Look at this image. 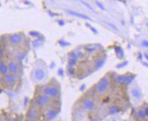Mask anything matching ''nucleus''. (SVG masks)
Returning a JSON list of instances; mask_svg holds the SVG:
<instances>
[{"instance_id":"obj_1","label":"nucleus","mask_w":148,"mask_h":121,"mask_svg":"<svg viewBox=\"0 0 148 121\" xmlns=\"http://www.w3.org/2000/svg\"><path fill=\"white\" fill-rule=\"evenodd\" d=\"M109 86H110L109 79L106 76L103 77L97 85V91L99 93H101V94L104 93L107 91Z\"/></svg>"},{"instance_id":"obj_2","label":"nucleus","mask_w":148,"mask_h":121,"mask_svg":"<svg viewBox=\"0 0 148 121\" xmlns=\"http://www.w3.org/2000/svg\"><path fill=\"white\" fill-rule=\"evenodd\" d=\"M43 93L49 97L56 98L59 96V90L56 87L48 86L43 89Z\"/></svg>"},{"instance_id":"obj_3","label":"nucleus","mask_w":148,"mask_h":121,"mask_svg":"<svg viewBox=\"0 0 148 121\" xmlns=\"http://www.w3.org/2000/svg\"><path fill=\"white\" fill-rule=\"evenodd\" d=\"M50 102V98L45 94H40L36 99V103L39 107H45Z\"/></svg>"},{"instance_id":"obj_4","label":"nucleus","mask_w":148,"mask_h":121,"mask_svg":"<svg viewBox=\"0 0 148 121\" xmlns=\"http://www.w3.org/2000/svg\"><path fill=\"white\" fill-rule=\"evenodd\" d=\"M23 41V37L20 33H14L10 36L9 42L13 45H18Z\"/></svg>"},{"instance_id":"obj_5","label":"nucleus","mask_w":148,"mask_h":121,"mask_svg":"<svg viewBox=\"0 0 148 121\" xmlns=\"http://www.w3.org/2000/svg\"><path fill=\"white\" fill-rule=\"evenodd\" d=\"M33 76L35 81L40 82L45 79V72L41 68H36L33 71Z\"/></svg>"},{"instance_id":"obj_6","label":"nucleus","mask_w":148,"mask_h":121,"mask_svg":"<svg viewBox=\"0 0 148 121\" xmlns=\"http://www.w3.org/2000/svg\"><path fill=\"white\" fill-rule=\"evenodd\" d=\"M17 81V76L12 73H7L4 76L3 81L7 85H10L14 84Z\"/></svg>"},{"instance_id":"obj_7","label":"nucleus","mask_w":148,"mask_h":121,"mask_svg":"<svg viewBox=\"0 0 148 121\" xmlns=\"http://www.w3.org/2000/svg\"><path fill=\"white\" fill-rule=\"evenodd\" d=\"M83 108L86 110L91 111L95 108V102L91 99H86L83 101Z\"/></svg>"},{"instance_id":"obj_8","label":"nucleus","mask_w":148,"mask_h":121,"mask_svg":"<svg viewBox=\"0 0 148 121\" xmlns=\"http://www.w3.org/2000/svg\"><path fill=\"white\" fill-rule=\"evenodd\" d=\"M8 71L12 74H16L20 70V65L16 61H11L10 62L8 65Z\"/></svg>"},{"instance_id":"obj_9","label":"nucleus","mask_w":148,"mask_h":121,"mask_svg":"<svg viewBox=\"0 0 148 121\" xmlns=\"http://www.w3.org/2000/svg\"><path fill=\"white\" fill-rule=\"evenodd\" d=\"M67 12L70 14L72 16H76V17H78L80 18H82V19H84V20H91V18L87 16L86 14H81V13H79V12H75V11H73V10H67Z\"/></svg>"},{"instance_id":"obj_10","label":"nucleus","mask_w":148,"mask_h":121,"mask_svg":"<svg viewBox=\"0 0 148 121\" xmlns=\"http://www.w3.org/2000/svg\"><path fill=\"white\" fill-rule=\"evenodd\" d=\"M58 115V112L54 109H49L45 112V116L49 121L54 120Z\"/></svg>"},{"instance_id":"obj_11","label":"nucleus","mask_w":148,"mask_h":121,"mask_svg":"<svg viewBox=\"0 0 148 121\" xmlns=\"http://www.w3.org/2000/svg\"><path fill=\"white\" fill-rule=\"evenodd\" d=\"M130 94L133 96V98H134L135 99H139L142 98V93L141 91V90L138 88H133L130 90Z\"/></svg>"},{"instance_id":"obj_12","label":"nucleus","mask_w":148,"mask_h":121,"mask_svg":"<svg viewBox=\"0 0 148 121\" xmlns=\"http://www.w3.org/2000/svg\"><path fill=\"white\" fill-rule=\"evenodd\" d=\"M8 73V66L5 62L0 61V74L1 75H6Z\"/></svg>"},{"instance_id":"obj_13","label":"nucleus","mask_w":148,"mask_h":121,"mask_svg":"<svg viewBox=\"0 0 148 121\" xmlns=\"http://www.w3.org/2000/svg\"><path fill=\"white\" fill-rule=\"evenodd\" d=\"M14 57H15V59L17 62H21L26 57V53L22 50H20V51H18L16 53Z\"/></svg>"},{"instance_id":"obj_14","label":"nucleus","mask_w":148,"mask_h":121,"mask_svg":"<svg viewBox=\"0 0 148 121\" xmlns=\"http://www.w3.org/2000/svg\"><path fill=\"white\" fill-rule=\"evenodd\" d=\"M109 114H112V115H114L119 113L120 112V109L118 106L116 105H111L109 107V110H108Z\"/></svg>"},{"instance_id":"obj_15","label":"nucleus","mask_w":148,"mask_h":121,"mask_svg":"<svg viewBox=\"0 0 148 121\" xmlns=\"http://www.w3.org/2000/svg\"><path fill=\"white\" fill-rule=\"evenodd\" d=\"M28 118H36L38 116L37 111L35 109H30L28 112Z\"/></svg>"},{"instance_id":"obj_16","label":"nucleus","mask_w":148,"mask_h":121,"mask_svg":"<svg viewBox=\"0 0 148 121\" xmlns=\"http://www.w3.org/2000/svg\"><path fill=\"white\" fill-rule=\"evenodd\" d=\"M105 63V60L103 59H98L95 62V67L96 69H100L101 68Z\"/></svg>"},{"instance_id":"obj_17","label":"nucleus","mask_w":148,"mask_h":121,"mask_svg":"<svg viewBox=\"0 0 148 121\" xmlns=\"http://www.w3.org/2000/svg\"><path fill=\"white\" fill-rule=\"evenodd\" d=\"M137 115L138 118L139 119H144L145 117L146 116L144 110H138V112L137 113Z\"/></svg>"},{"instance_id":"obj_18","label":"nucleus","mask_w":148,"mask_h":121,"mask_svg":"<svg viewBox=\"0 0 148 121\" xmlns=\"http://www.w3.org/2000/svg\"><path fill=\"white\" fill-rule=\"evenodd\" d=\"M126 76L125 75H120L117 77L116 80H117V82L120 83V84H123V83H125V81H126Z\"/></svg>"},{"instance_id":"obj_19","label":"nucleus","mask_w":148,"mask_h":121,"mask_svg":"<svg viewBox=\"0 0 148 121\" xmlns=\"http://www.w3.org/2000/svg\"><path fill=\"white\" fill-rule=\"evenodd\" d=\"M69 58H70L72 60H74V61L77 62H78V56H77V53L74 52H72L70 53Z\"/></svg>"},{"instance_id":"obj_20","label":"nucleus","mask_w":148,"mask_h":121,"mask_svg":"<svg viewBox=\"0 0 148 121\" xmlns=\"http://www.w3.org/2000/svg\"><path fill=\"white\" fill-rule=\"evenodd\" d=\"M114 50H115V52H116V53L117 56L121 55V53L123 54V52H122V48L120 46L115 47H114Z\"/></svg>"},{"instance_id":"obj_21","label":"nucleus","mask_w":148,"mask_h":121,"mask_svg":"<svg viewBox=\"0 0 148 121\" xmlns=\"http://www.w3.org/2000/svg\"><path fill=\"white\" fill-rule=\"evenodd\" d=\"M97 47L95 46H90L87 47H85V50L88 53H92V52H94L95 51L97 50Z\"/></svg>"},{"instance_id":"obj_22","label":"nucleus","mask_w":148,"mask_h":121,"mask_svg":"<svg viewBox=\"0 0 148 121\" xmlns=\"http://www.w3.org/2000/svg\"><path fill=\"white\" fill-rule=\"evenodd\" d=\"M133 79H134V76H132V75L126 76V79L125 83H126V84H130V83L133 81Z\"/></svg>"},{"instance_id":"obj_23","label":"nucleus","mask_w":148,"mask_h":121,"mask_svg":"<svg viewBox=\"0 0 148 121\" xmlns=\"http://www.w3.org/2000/svg\"><path fill=\"white\" fill-rule=\"evenodd\" d=\"M81 3L83 4L84 6H86V7H87V8H89V10H92L93 12H95V10H94V9H93V8H92V6H91L90 4H89L88 3H87V2H85V1H81Z\"/></svg>"},{"instance_id":"obj_24","label":"nucleus","mask_w":148,"mask_h":121,"mask_svg":"<svg viewBox=\"0 0 148 121\" xmlns=\"http://www.w3.org/2000/svg\"><path fill=\"white\" fill-rule=\"evenodd\" d=\"M76 64H77V62H75L74 60H72L70 58H69V60H68V65H69V66L73 67Z\"/></svg>"},{"instance_id":"obj_25","label":"nucleus","mask_w":148,"mask_h":121,"mask_svg":"<svg viewBox=\"0 0 148 121\" xmlns=\"http://www.w3.org/2000/svg\"><path fill=\"white\" fill-rule=\"evenodd\" d=\"M107 25L110 26V27H111L113 30H116V31H118V27L116 26V25H114V24L112 23H107Z\"/></svg>"},{"instance_id":"obj_26","label":"nucleus","mask_w":148,"mask_h":121,"mask_svg":"<svg viewBox=\"0 0 148 121\" xmlns=\"http://www.w3.org/2000/svg\"><path fill=\"white\" fill-rule=\"evenodd\" d=\"M95 3H96V5L98 6V8H100V9H101V10H106L105 7L103 5V4H101V3L99 2V1H95Z\"/></svg>"},{"instance_id":"obj_27","label":"nucleus","mask_w":148,"mask_h":121,"mask_svg":"<svg viewBox=\"0 0 148 121\" xmlns=\"http://www.w3.org/2000/svg\"><path fill=\"white\" fill-rule=\"evenodd\" d=\"M59 44L60 45H62V47H66V46H68V45H70V43H68V42H66L65 41H59Z\"/></svg>"},{"instance_id":"obj_28","label":"nucleus","mask_w":148,"mask_h":121,"mask_svg":"<svg viewBox=\"0 0 148 121\" xmlns=\"http://www.w3.org/2000/svg\"><path fill=\"white\" fill-rule=\"evenodd\" d=\"M68 73L70 74V75H74L75 74V70L74 68H73V67H70V66H69V68H68Z\"/></svg>"},{"instance_id":"obj_29","label":"nucleus","mask_w":148,"mask_h":121,"mask_svg":"<svg viewBox=\"0 0 148 121\" xmlns=\"http://www.w3.org/2000/svg\"><path fill=\"white\" fill-rule=\"evenodd\" d=\"M29 34L32 37H39V33H38V32H37V31H31V32H30Z\"/></svg>"},{"instance_id":"obj_30","label":"nucleus","mask_w":148,"mask_h":121,"mask_svg":"<svg viewBox=\"0 0 148 121\" xmlns=\"http://www.w3.org/2000/svg\"><path fill=\"white\" fill-rule=\"evenodd\" d=\"M5 53V50L4 48L3 47V46L1 45H0V57L3 56Z\"/></svg>"},{"instance_id":"obj_31","label":"nucleus","mask_w":148,"mask_h":121,"mask_svg":"<svg viewBox=\"0 0 148 121\" xmlns=\"http://www.w3.org/2000/svg\"><path fill=\"white\" fill-rule=\"evenodd\" d=\"M141 45H142L143 47H146V48H148V41H143L142 42H141Z\"/></svg>"},{"instance_id":"obj_32","label":"nucleus","mask_w":148,"mask_h":121,"mask_svg":"<svg viewBox=\"0 0 148 121\" xmlns=\"http://www.w3.org/2000/svg\"><path fill=\"white\" fill-rule=\"evenodd\" d=\"M126 64H127V62H123V63L120 64H118V65L117 66V68H122L124 67Z\"/></svg>"},{"instance_id":"obj_33","label":"nucleus","mask_w":148,"mask_h":121,"mask_svg":"<svg viewBox=\"0 0 148 121\" xmlns=\"http://www.w3.org/2000/svg\"><path fill=\"white\" fill-rule=\"evenodd\" d=\"M58 74L60 76H63V75H64V70H63V69L59 68V70H58Z\"/></svg>"},{"instance_id":"obj_34","label":"nucleus","mask_w":148,"mask_h":121,"mask_svg":"<svg viewBox=\"0 0 148 121\" xmlns=\"http://www.w3.org/2000/svg\"><path fill=\"white\" fill-rule=\"evenodd\" d=\"M107 121H120L119 120L118 118H111V119L108 120Z\"/></svg>"},{"instance_id":"obj_35","label":"nucleus","mask_w":148,"mask_h":121,"mask_svg":"<svg viewBox=\"0 0 148 121\" xmlns=\"http://www.w3.org/2000/svg\"><path fill=\"white\" fill-rule=\"evenodd\" d=\"M145 110V116H148V107L146 108L144 110Z\"/></svg>"},{"instance_id":"obj_36","label":"nucleus","mask_w":148,"mask_h":121,"mask_svg":"<svg viewBox=\"0 0 148 121\" xmlns=\"http://www.w3.org/2000/svg\"><path fill=\"white\" fill-rule=\"evenodd\" d=\"M26 121H37L36 120V118H28Z\"/></svg>"},{"instance_id":"obj_37","label":"nucleus","mask_w":148,"mask_h":121,"mask_svg":"<svg viewBox=\"0 0 148 121\" xmlns=\"http://www.w3.org/2000/svg\"><path fill=\"white\" fill-rule=\"evenodd\" d=\"M7 121H18L17 119H16V118H9Z\"/></svg>"},{"instance_id":"obj_38","label":"nucleus","mask_w":148,"mask_h":121,"mask_svg":"<svg viewBox=\"0 0 148 121\" xmlns=\"http://www.w3.org/2000/svg\"><path fill=\"white\" fill-rule=\"evenodd\" d=\"M59 24L61 25V26H63V25L64 24V22L63 20H59Z\"/></svg>"},{"instance_id":"obj_39","label":"nucleus","mask_w":148,"mask_h":121,"mask_svg":"<svg viewBox=\"0 0 148 121\" xmlns=\"http://www.w3.org/2000/svg\"><path fill=\"white\" fill-rule=\"evenodd\" d=\"M85 85H83L81 87V89H80V90L81 91H83L84 89H85Z\"/></svg>"},{"instance_id":"obj_40","label":"nucleus","mask_w":148,"mask_h":121,"mask_svg":"<svg viewBox=\"0 0 148 121\" xmlns=\"http://www.w3.org/2000/svg\"><path fill=\"white\" fill-rule=\"evenodd\" d=\"M91 30H92V31H93V32H94L95 33H97V31L96 30V29H94V28H93V27H91Z\"/></svg>"},{"instance_id":"obj_41","label":"nucleus","mask_w":148,"mask_h":121,"mask_svg":"<svg viewBox=\"0 0 148 121\" xmlns=\"http://www.w3.org/2000/svg\"><path fill=\"white\" fill-rule=\"evenodd\" d=\"M90 121H99V120H98V119H97V118H92V119H91Z\"/></svg>"},{"instance_id":"obj_42","label":"nucleus","mask_w":148,"mask_h":121,"mask_svg":"<svg viewBox=\"0 0 148 121\" xmlns=\"http://www.w3.org/2000/svg\"><path fill=\"white\" fill-rule=\"evenodd\" d=\"M144 56H145V58H146V60H148V54H147V53H145V54H144Z\"/></svg>"}]
</instances>
